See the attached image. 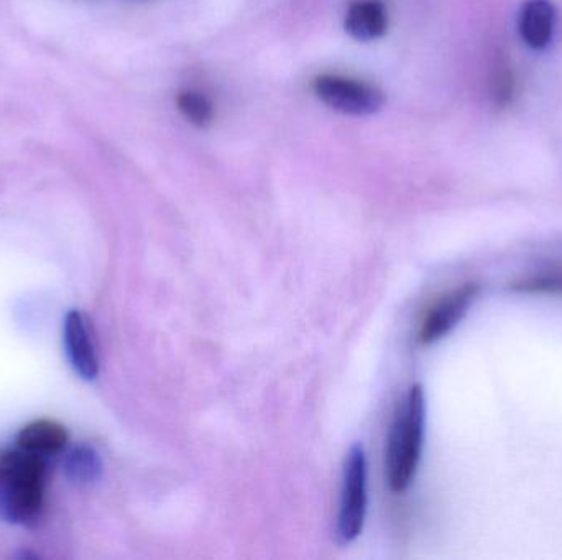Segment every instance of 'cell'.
Returning <instances> with one entry per match:
<instances>
[{
  "label": "cell",
  "mask_w": 562,
  "mask_h": 560,
  "mask_svg": "<svg viewBox=\"0 0 562 560\" xmlns=\"http://www.w3.org/2000/svg\"><path fill=\"white\" fill-rule=\"evenodd\" d=\"M389 26L385 7L379 0L352 3L346 15V32L359 42H372L385 35Z\"/></svg>",
  "instance_id": "9c48e42d"
},
{
  "label": "cell",
  "mask_w": 562,
  "mask_h": 560,
  "mask_svg": "<svg viewBox=\"0 0 562 560\" xmlns=\"http://www.w3.org/2000/svg\"><path fill=\"white\" fill-rule=\"evenodd\" d=\"M63 338L72 370L82 380H94L99 375L98 347L89 319L81 311L72 309L66 315Z\"/></svg>",
  "instance_id": "8992f818"
},
{
  "label": "cell",
  "mask_w": 562,
  "mask_h": 560,
  "mask_svg": "<svg viewBox=\"0 0 562 560\" xmlns=\"http://www.w3.org/2000/svg\"><path fill=\"white\" fill-rule=\"evenodd\" d=\"M68 433L52 420H36L20 430L16 447L38 457L56 456L65 450Z\"/></svg>",
  "instance_id": "ba28073f"
},
{
  "label": "cell",
  "mask_w": 562,
  "mask_h": 560,
  "mask_svg": "<svg viewBox=\"0 0 562 560\" xmlns=\"http://www.w3.org/2000/svg\"><path fill=\"white\" fill-rule=\"evenodd\" d=\"M314 92L324 104L347 115L375 114L385 104L379 88L342 76H321L314 81Z\"/></svg>",
  "instance_id": "277c9868"
},
{
  "label": "cell",
  "mask_w": 562,
  "mask_h": 560,
  "mask_svg": "<svg viewBox=\"0 0 562 560\" xmlns=\"http://www.w3.org/2000/svg\"><path fill=\"white\" fill-rule=\"evenodd\" d=\"M367 513V462L362 446H353L344 467L337 539L349 545L362 533Z\"/></svg>",
  "instance_id": "3957f363"
},
{
  "label": "cell",
  "mask_w": 562,
  "mask_h": 560,
  "mask_svg": "<svg viewBox=\"0 0 562 560\" xmlns=\"http://www.w3.org/2000/svg\"><path fill=\"white\" fill-rule=\"evenodd\" d=\"M557 7L550 0H528L518 15V32L530 48L544 49L553 42Z\"/></svg>",
  "instance_id": "52a82bcc"
},
{
  "label": "cell",
  "mask_w": 562,
  "mask_h": 560,
  "mask_svg": "<svg viewBox=\"0 0 562 560\" xmlns=\"http://www.w3.org/2000/svg\"><path fill=\"white\" fill-rule=\"evenodd\" d=\"M512 289L517 293H562V276L561 275H540L531 276V278L524 279V282L515 283Z\"/></svg>",
  "instance_id": "7c38bea8"
},
{
  "label": "cell",
  "mask_w": 562,
  "mask_h": 560,
  "mask_svg": "<svg viewBox=\"0 0 562 560\" xmlns=\"http://www.w3.org/2000/svg\"><path fill=\"white\" fill-rule=\"evenodd\" d=\"M426 398L422 385H413L396 411L386 450V477L393 492L412 485L425 441Z\"/></svg>",
  "instance_id": "7a4b0ae2"
},
{
  "label": "cell",
  "mask_w": 562,
  "mask_h": 560,
  "mask_svg": "<svg viewBox=\"0 0 562 560\" xmlns=\"http://www.w3.org/2000/svg\"><path fill=\"white\" fill-rule=\"evenodd\" d=\"M481 293L477 283H465L442 296L426 315L419 329V342L423 345L435 344L449 334L468 315Z\"/></svg>",
  "instance_id": "5b68a950"
},
{
  "label": "cell",
  "mask_w": 562,
  "mask_h": 560,
  "mask_svg": "<svg viewBox=\"0 0 562 560\" xmlns=\"http://www.w3.org/2000/svg\"><path fill=\"white\" fill-rule=\"evenodd\" d=\"M178 108L181 114L196 125V127H207L214 118L213 102L201 94V92L184 91L177 98Z\"/></svg>",
  "instance_id": "8fae6325"
},
{
  "label": "cell",
  "mask_w": 562,
  "mask_h": 560,
  "mask_svg": "<svg viewBox=\"0 0 562 560\" xmlns=\"http://www.w3.org/2000/svg\"><path fill=\"white\" fill-rule=\"evenodd\" d=\"M65 470L72 483L89 485L101 477V457L92 447H75L66 457Z\"/></svg>",
  "instance_id": "30bf717a"
},
{
  "label": "cell",
  "mask_w": 562,
  "mask_h": 560,
  "mask_svg": "<svg viewBox=\"0 0 562 560\" xmlns=\"http://www.w3.org/2000/svg\"><path fill=\"white\" fill-rule=\"evenodd\" d=\"M45 496L42 457L19 449L0 454V518L13 525H35Z\"/></svg>",
  "instance_id": "6da1fadb"
}]
</instances>
